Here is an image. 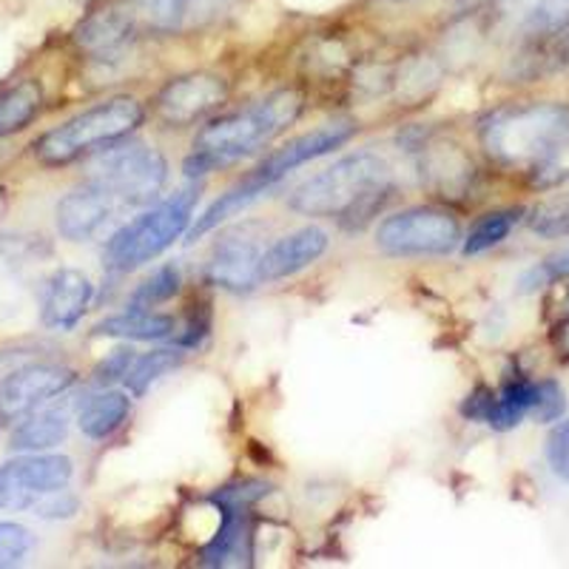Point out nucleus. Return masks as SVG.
Here are the masks:
<instances>
[{
  "label": "nucleus",
  "mask_w": 569,
  "mask_h": 569,
  "mask_svg": "<svg viewBox=\"0 0 569 569\" xmlns=\"http://www.w3.org/2000/svg\"><path fill=\"white\" fill-rule=\"evenodd\" d=\"M390 191L393 174L385 157L356 151L293 188L288 206L305 217H337L342 226L362 228L385 206Z\"/></svg>",
  "instance_id": "obj_1"
},
{
  "label": "nucleus",
  "mask_w": 569,
  "mask_h": 569,
  "mask_svg": "<svg viewBox=\"0 0 569 569\" xmlns=\"http://www.w3.org/2000/svg\"><path fill=\"white\" fill-rule=\"evenodd\" d=\"M299 111H302V98L297 91L279 89L246 109L213 120L194 140V151L186 160V174L197 180L266 149L273 137L282 134L297 120Z\"/></svg>",
  "instance_id": "obj_2"
},
{
  "label": "nucleus",
  "mask_w": 569,
  "mask_h": 569,
  "mask_svg": "<svg viewBox=\"0 0 569 569\" xmlns=\"http://www.w3.org/2000/svg\"><path fill=\"white\" fill-rule=\"evenodd\" d=\"M353 134V123L337 120V123H325L319 126V129L308 131V134L297 137V140L284 142L282 149L271 151L251 174L242 177L233 188H228L220 200H213L211 206L197 217L194 226L188 228V240H200V237H206L211 228H217L220 222H226L228 217H233V213H240L246 206H251L257 197L266 194L268 188L277 186L279 180H284V177L291 174V171H297L299 166L317 160V157L330 154V151H337L339 146H345Z\"/></svg>",
  "instance_id": "obj_3"
},
{
  "label": "nucleus",
  "mask_w": 569,
  "mask_h": 569,
  "mask_svg": "<svg viewBox=\"0 0 569 569\" xmlns=\"http://www.w3.org/2000/svg\"><path fill=\"white\" fill-rule=\"evenodd\" d=\"M487 151L510 166H552L569 149L567 106H525L492 114L481 129Z\"/></svg>",
  "instance_id": "obj_4"
},
{
  "label": "nucleus",
  "mask_w": 569,
  "mask_h": 569,
  "mask_svg": "<svg viewBox=\"0 0 569 569\" xmlns=\"http://www.w3.org/2000/svg\"><path fill=\"white\" fill-rule=\"evenodd\" d=\"M197 197H200V186L191 182L111 233V240L103 248L106 268L114 273H129L157 259L162 251H169L194 220Z\"/></svg>",
  "instance_id": "obj_5"
},
{
  "label": "nucleus",
  "mask_w": 569,
  "mask_h": 569,
  "mask_svg": "<svg viewBox=\"0 0 569 569\" xmlns=\"http://www.w3.org/2000/svg\"><path fill=\"white\" fill-rule=\"evenodd\" d=\"M142 123V106L134 98H111L106 103L91 106L80 111L71 120H66L58 129L46 131L34 142V157L38 162L58 169L69 162L80 160L86 154L106 149L111 142L129 137Z\"/></svg>",
  "instance_id": "obj_6"
},
{
  "label": "nucleus",
  "mask_w": 569,
  "mask_h": 569,
  "mask_svg": "<svg viewBox=\"0 0 569 569\" xmlns=\"http://www.w3.org/2000/svg\"><path fill=\"white\" fill-rule=\"evenodd\" d=\"M169 180V162L154 146L117 140L89 162V182L100 186L120 208H142L160 197Z\"/></svg>",
  "instance_id": "obj_7"
},
{
  "label": "nucleus",
  "mask_w": 569,
  "mask_h": 569,
  "mask_svg": "<svg viewBox=\"0 0 569 569\" xmlns=\"http://www.w3.org/2000/svg\"><path fill=\"white\" fill-rule=\"evenodd\" d=\"M459 242V222L439 208H408L376 228V246L390 257H441Z\"/></svg>",
  "instance_id": "obj_8"
},
{
  "label": "nucleus",
  "mask_w": 569,
  "mask_h": 569,
  "mask_svg": "<svg viewBox=\"0 0 569 569\" xmlns=\"http://www.w3.org/2000/svg\"><path fill=\"white\" fill-rule=\"evenodd\" d=\"M71 472L66 456L20 453L0 465V510H32L43 496L69 487Z\"/></svg>",
  "instance_id": "obj_9"
},
{
  "label": "nucleus",
  "mask_w": 569,
  "mask_h": 569,
  "mask_svg": "<svg viewBox=\"0 0 569 569\" xmlns=\"http://www.w3.org/2000/svg\"><path fill=\"white\" fill-rule=\"evenodd\" d=\"M71 385H74V370L63 365L29 362L14 368L0 382V425L20 421L32 410L63 396Z\"/></svg>",
  "instance_id": "obj_10"
},
{
  "label": "nucleus",
  "mask_w": 569,
  "mask_h": 569,
  "mask_svg": "<svg viewBox=\"0 0 569 569\" xmlns=\"http://www.w3.org/2000/svg\"><path fill=\"white\" fill-rule=\"evenodd\" d=\"M259 257H262V246H259V233H253V226L231 228L213 242L211 253H208V282L220 284L233 293L251 291L259 284Z\"/></svg>",
  "instance_id": "obj_11"
},
{
  "label": "nucleus",
  "mask_w": 569,
  "mask_h": 569,
  "mask_svg": "<svg viewBox=\"0 0 569 569\" xmlns=\"http://www.w3.org/2000/svg\"><path fill=\"white\" fill-rule=\"evenodd\" d=\"M228 86L226 80L217 74H186V78L171 80L157 98V114L162 117V123L169 126H191L208 111L226 103Z\"/></svg>",
  "instance_id": "obj_12"
},
{
  "label": "nucleus",
  "mask_w": 569,
  "mask_h": 569,
  "mask_svg": "<svg viewBox=\"0 0 569 569\" xmlns=\"http://www.w3.org/2000/svg\"><path fill=\"white\" fill-rule=\"evenodd\" d=\"M328 231L308 226L288 233V237L277 240L273 246L262 248V257H259L257 266L259 284L279 282V279H288L293 273L305 271V268H311L328 251Z\"/></svg>",
  "instance_id": "obj_13"
},
{
  "label": "nucleus",
  "mask_w": 569,
  "mask_h": 569,
  "mask_svg": "<svg viewBox=\"0 0 569 569\" xmlns=\"http://www.w3.org/2000/svg\"><path fill=\"white\" fill-rule=\"evenodd\" d=\"M120 211V202L109 197L100 186L86 180L58 202V231L66 240L83 242L100 231Z\"/></svg>",
  "instance_id": "obj_14"
},
{
  "label": "nucleus",
  "mask_w": 569,
  "mask_h": 569,
  "mask_svg": "<svg viewBox=\"0 0 569 569\" xmlns=\"http://www.w3.org/2000/svg\"><path fill=\"white\" fill-rule=\"evenodd\" d=\"M91 299H94L91 279L74 268H60L43 288V302H40L43 325L52 330H71L89 311Z\"/></svg>",
  "instance_id": "obj_15"
},
{
  "label": "nucleus",
  "mask_w": 569,
  "mask_h": 569,
  "mask_svg": "<svg viewBox=\"0 0 569 569\" xmlns=\"http://www.w3.org/2000/svg\"><path fill=\"white\" fill-rule=\"evenodd\" d=\"M538 401V385L530 379H512L501 388V393H476L465 405V416L476 421H487L496 430H512L516 425L532 416Z\"/></svg>",
  "instance_id": "obj_16"
},
{
  "label": "nucleus",
  "mask_w": 569,
  "mask_h": 569,
  "mask_svg": "<svg viewBox=\"0 0 569 569\" xmlns=\"http://www.w3.org/2000/svg\"><path fill=\"white\" fill-rule=\"evenodd\" d=\"M137 23L126 3H109V7L91 12L78 29V43L91 58L106 60L117 54L134 34Z\"/></svg>",
  "instance_id": "obj_17"
},
{
  "label": "nucleus",
  "mask_w": 569,
  "mask_h": 569,
  "mask_svg": "<svg viewBox=\"0 0 569 569\" xmlns=\"http://www.w3.org/2000/svg\"><path fill=\"white\" fill-rule=\"evenodd\" d=\"M69 433V405H49L38 408L14 425L9 436V450L14 453H43L52 450Z\"/></svg>",
  "instance_id": "obj_18"
},
{
  "label": "nucleus",
  "mask_w": 569,
  "mask_h": 569,
  "mask_svg": "<svg viewBox=\"0 0 569 569\" xmlns=\"http://www.w3.org/2000/svg\"><path fill=\"white\" fill-rule=\"evenodd\" d=\"M222 525L202 550L206 567H242L251 561V525L248 507H220Z\"/></svg>",
  "instance_id": "obj_19"
},
{
  "label": "nucleus",
  "mask_w": 569,
  "mask_h": 569,
  "mask_svg": "<svg viewBox=\"0 0 569 569\" xmlns=\"http://www.w3.org/2000/svg\"><path fill=\"white\" fill-rule=\"evenodd\" d=\"M94 337L129 339V342H160L177 337V322L169 313H154L149 308H129L126 313L106 317L94 325Z\"/></svg>",
  "instance_id": "obj_20"
},
{
  "label": "nucleus",
  "mask_w": 569,
  "mask_h": 569,
  "mask_svg": "<svg viewBox=\"0 0 569 569\" xmlns=\"http://www.w3.org/2000/svg\"><path fill=\"white\" fill-rule=\"evenodd\" d=\"M131 413V399L126 390H100L80 401L78 427L89 439H109Z\"/></svg>",
  "instance_id": "obj_21"
},
{
  "label": "nucleus",
  "mask_w": 569,
  "mask_h": 569,
  "mask_svg": "<svg viewBox=\"0 0 569 569\" xmlns=\"http://www.w3.org/2000/svg\"><path fill=\"white\" fill-rule=\"evenodd\" d=\"M43 94L34 80H23V83L12 86L0 94V137L23 131L34 117H38Z\"/></svg>",
  "instance_id": "obj_22"
},
{
  "label": "nucleus",
  "mask_w": 569,
  "mask_h": 569,
  "mask_svg": "<svg viewBox=\"0 0 569 569\" xmlns=\"http://www.w3.org/2000/svg\"><path fill=\"white\" fill-rule=\"evenodd\" d=\"M186 362V353L182 348H162V350H149V353H137L134 362H131L129 373H126L123 385L131 396H142L151 385H157L166 373L177 370Z\"/></svg>",
  "instance_id": "obj_23"
},
{
  "label": "nucleus",
  "mask_w": 569,
  "mask_h": 569,
  "mask_svg": "<svg viewBox=\"0 0 569 569\" xmlns=\"http://www.w3.org/2000/svg\"><path fill=\"white\" fill-rule=\"evenodd\" d=\"M507 12L530 32H556L569 23V0H507Z\"/></svg>",
  "instance_id": "obj_24"
},
{
  "label": "nucleus",
  "mask_w": 569,
  "mask_h": 569,
  "mask_svg": "<svg viewBox=\"0 0 569 569\" xmlns=\"http://www.w3.org/2000/svg\"><path fill=\"white\" fill-rule=\"evenodd\" d=\"M194 0H126L137 29H151V32H174L186 20L188 9Z\"/></svg>",
  "instance_id": "obj_25"
},
{
  "label": "nucleus",
  "mask_w": 569,
  "mask_h": 569,
  "mask_svg": "<svg viewBox=\"0 0 569 569\" xmlns=\"http://www.w3.org/2000/svg\"><path fill=\"white\" fill-rule=\"evenodd\" d=\"M518 222V213L516 211H496V213H487L485 220H479L472 226V231L467 233L465 246L461 251L467 257H476V253H485L490 248H496L498 242H505L510 237L512 226Z\"/></svg>",
  "instance_id": "obj_26"
},
{
  "label": "nucleus",
  "mask_w": 569,
  "mask_h": 569,
  "mask_svg": "<svg viewBox=\"0 0 569 569\" xmlns=\"http://www.w3.org/2000/svg\"><path fill=\"white\" fill-rule=\"evenodd\" d=\"M177 291H180V268L160 266L157 271H151V277L137 284L129 299V308H149L151 311L160 302H169Z\"/></svg>",
  "instance_id": "obj_27"
},
{
  "label": "nucleus",
  "mask_w": 569,
  "mask_h": 569,
  "mask_svg": "<svg viewBox=\"0 0 569 569\" xmlns=\"http://www.w3.org/2000/svg\"><path fill=\"white\" fill-rule=\"evenodd\" d=\"M34 550V536L23 525L0 521V567H14Z\"/></svg>",
  "instance_id": "obj_28"
},
{
  "label": "nucleus",
  "mask_w": 569,
  "mask_h": 569,
  "mask_svg": "<svg viewBox=\"0 0 569 569\" xmlns=\"http://www.w3.org/2000/svg\"><path fill=\"white\" fill-rule=\"evenodd\" d=\"M547 461L558 479L569 485V419L558 421L547 436Z\"/></svg>",
  "instance_id": "obj_29"
},
{
  "label": "nucleus",
  "mask_w": 569,
  "mask_h": 569,
  "mask_svg": "<svg viewBox=\"0 0 569 569\" xmlns=\"http://www.w3.org/2000/svg\"><path fill=\"white\" fill-rule=\"evenodd\" d=\"M134 350L131 348H117L114 353H109L103 359V362L98 365V370H94V385H100V388H109V385L114 382H123L126 373H129L131 362H134Z\"/></svg>",
  "instance_id": "obj_30"
},
{
  "label": "nucleus",
  "mask_w": 569,
  "mask_h": 569,
  "mask_svg": "<svg viewBox=\"0 0 569 569\" xmlns=\"http://www.w3.org/2000/svg\"><path fill=\"white\" fill-rule=\"evenodd\" d=\"M563 408H567V401H563V390L558 388L556 382H541L538 385V401H536V410H532V416H536L538 421H556L563 416Z\"/></svg>",
  "instance_id": "obj_31"
},
{
  "label": "nucleus",
  "mask_w": 569,
  "mask_h": 569,
  "mask_svg": "<svg viewBox=\"0 0 569 569\" xmlns=\"http://www.w3.org/2000/svg\"><path fill=\"white\" fill-rule=\"evenodd\" d=\"M78 507H80L78 498L71 496V492L63 487V490H54L49 492V496L40 498L38 505L32 507V512L40 518H71L74 512H78Z\"/></svg>",
  "instance_id": "obj_32"
}]
</instances>
